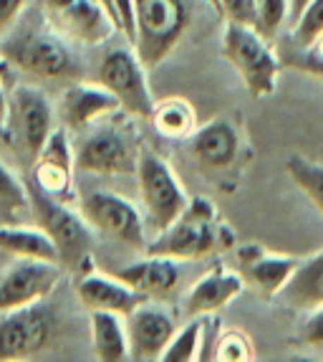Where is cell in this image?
I'll return each mask as SVG.
<instances>
[{"label": "cell", "instance_id": "30", "mask_svg": "<svg viewBox=\"0 0 323 362\" xmlns=\"http://www.w3.org/2000/svg\"><path fill=\"white\" fill-rule=\"evenodd\" d=\"M323 36V0H311L305 11L293 23V41L298 46H308Z\"/></svg>", "mask_w": 323, "mask_h": 362}, {"label": "cell", "instance_id": "40", "mask_svg": "<svg viewBox=\"0 0 323 362\" xmlns=\"http://www.w3.org/2000/svg\"><path fill=\"white\" fill-rule=\"evenodd\" d=\"M207 3H209L212 8H217V0H207Z\"/></svg>", "mask_w": 323, "mask_h": 362}, {"label": "cell", "instance_id": "1", "mask_svg": "<svg viewBox=\"0 0 323 362\" xmlns=\"http://www.w3.org/2000/svg\"><path fill=\"white\" fill-rule=\"evenodd\" d=\"M235 246L233 230L217 221L215 206L207 198H190L185 211L174 218L154 241L147 243L150 256H167L174 261L205 259L209 254Z\"/></svg>", "mask_w": 323, "mask_h": 362}, {"label": "cell", "instance_id": "3", "mask_svg": "<svg viewBox=\"0 0 323 362\" xmlns=\"http://www.w3.org/2000/svg\"><path fill=\"white\" fill-rule=\"evenodd\" d=\"M187 0H134V51L150 71L167 59L190 28Z\"/></svg>", "mask_w": 323, "mask_h": 362}, {"label": "cell", "instance_id": "35", "mask_svg": "<svg viewBox=\"0 0 323 362\" xmlns=\"http://www.w3.org/2000/svg\"><path fill=\"white\" fill-rule=\"evenodd\" d=\"M300 342L311 344V347H321L323 344V307H318L316 312L308 314V320L300 327Z\"/></svg>", "mask_w": 323, "mask_h": 362}, {"label": "cell", "instance_id": "6", "mask_svg": "<svg viewBox=\"0 0 323 362\" xmlns=\"http://www.w3.org/2000/svg\"><path fill=\"white\" fill-rule=\"evenodd\" d=\"M54 107L36 86H16L8 94L6 139L30 163L41 155L54 132Z\"/></svg>", "mask_w": 323, "mask_h": 362}, {"label": "cell", "instance_id": "19", "mask_svg": "<svg viewBox=\"0 0 323 362\" xmlns=\"http://www.w3.org/2000/svg\"><path fill=\"white\" fill-rule=\"evenodd\" d=\"M124 284H129L134 291L144 296V299H167L174 294V289L180 286L182 272L177 261L167 259V256H150L137 264H129L114 274Z\"/></svg>", "mask_w": 323, "mask_h": 362}, {"label": "cell", "instance_id": "39", "mask_svg": "<svg viewBox=\"0 0 323 362\" xmlns=\"http://www.w3.org/2000/svg\"><path fill=\"white\" fill-rule=\"evenodd\" d=\"M8 66H11V64H8V61L3 59V56H0V76H3V71H6Z\"/></svg>", "mask_w": 323, "mask_h": 362}, {"label": "cell", "instance_id": "2", "mask_svg": "<svg viewBox=\"0 0 323 362\" xmlns=\"http://www.w3.org/2000/svg\"><path fill=\"white\" fill-rule=\"evenodd\" d=\"M3 59L18 71L43 81H76L81 76V64L68 41L59 36L51 25L48 30L25 28L3 41Z\"/></svg>", "mask_w": 323, "mask_h": 362}, {"label": "cell", "instance_id": "21", "mask_svg": "<svg viewBox=\"0 0 323 362\" xmlns=\"http://www.w3.org/2000/svg\"><path fill=\"white\" fill-rule=\"evenodd\" d=\"M243 286H245V279L240 274L228 272V269H212L187 291L185 312L190 317H205V314L217 312V309L228 307L243 291Z\"/></svg>", "mask_w": 323, "mask_h": 362}, {"label": "cell", "instance_id": "24", "mask_svg": "<svg viewBox=\"0 0 323 362\" xmlns=\"http://www.w3.org/2000/svg\"><path fill=\"white\" fill-rule=\"evenodd\" d=\"M91 339H94L96 357L102 362L129 360V334L121 314L91 312Z\"/></svg>", "mask_w": 323, "mask_h": 362}, {"label": "cell", "instance_id": "26", "mask_svg": "<svg viewBox=\"0 0 323 362\" xmlns=\"http://www.w3.org/2000/svg\"><path fill=\"white\" fill-rule=\"evenodd\" d=\"M30 221L28 187L0 163V226H16Z\"/></svg>", "mask_w": 323, "mask_h": 362}, {"label": "cell", "instance_id": "25", "mask_svg": "<svg viewBox=\"0 0 323 362\" xmlns=\"http://www.w3.org/2000/svg\"><path fill=\"white\" fill-rule=\"evenodd\" d=\"M150 122L154 124V129L162 137L169 139H187L192 137V132L197 129V117L190 102L180 97H167L154 104Z\"/></svg>", "mask_w": 323, "mask_h": 362}, {"label": "cell", "instance_id": "20", "mask_svg": "<svg viewBox=\"0 0 323 362\" xmlns=\"http://www.w3.org/2000/svg\"><path fill=\"white\" fill-rule=\"evenodd\" d=\"M190 150L200 168L225 170L240 152V134L228 119H212L192 132Z\"/></svg>", "mask_w": 323, "mask_h": 362}, {"label": "cell", "instance_id": "31", "mask_svg": "<svg viewBox=\"0 0 323 362\" xmlns=\"http://www.w3.org/2000/svg\"><path fill=\"white\" fill-rule=\"evenodd\" d=\"M286 64L298 69V71L313 74V76L323 78V36L316 38L313 43H308V46H298L295 43V54H288Z\"/></svg>", "mask_w": 323, "mask_h": 362}, {"label": "cell", "instance_id": "32", "mask_svg": "<svg viewBox=\"0 0 323 362\" xmlns=\"http://www.w3.org/2000/svg\"><path fill=\"white\" fill-rule=\"evenodd\" d=\"M217 13L228 23H238V25H250L255 28V18H257V0H217Z\"/></svg>", "mask_w": 323, "mask_h": 362}, {"label": "cell", "instance_id": "18", "mask_svg": "<svg viewBox=\"0 0 323 362\" xmlns=\"http://www.w3.org/2000/svg\"><path fill=\"white\" fill-rule=\"evenodd\" d=\"M76 294L89 312H114L121 314V317H126L139 304L147 302L139 291L124 284L119 276H104V274L94 272H86L84 276L78 279Z\"/></svg>", "mask_w": 323, "mask_h": 362}, {"label": "cell", "instance_id": "4", "mask_svg": "<svg viewBox=\"0 0 323 362\" xmlns=\"http://www.w3.org/2000/svg\"><path fill=\"white\" fill-rule=\"evenodd\" d=\"M28 195L30 218L54 241L61 266L86 274V266L91 261V226L86 223V218L81 213H73L63 200L51 198L36 185L28 187Z\"/></svg>", "mask_w": 323, "mask_h": 362}, {"label": "cell", "instance_id": "13", "mask_svg": "<svg viewBox=\"0 0 323 362\" xmlns=\"http://www.w3.org/2000/svg\"><path fill=\"white\" fill-rule=\"evenodd\" d=\"M76 170L96 173V175H126L137 173L139 152L134 150L132 139L116 127H94V132L81 142L76 150Z\"/></svg>", "mask_w": 323, "mask_h": 362}, {"label": "cell", "instance_id": "28", "mask_svg": "<svg viewBox=\"0 0 323 362\" xmlns=\"http://www.w3.org/2000/svg\"><path fill=\"white\" fill-rule=\"evenodd\" d=\"M202 317H192L182 329H174L172 339L169 344L164 347L159 360L164 362H190V360H197V352H200V342H202Z\"/></svg>", "mask_w": 323, "mask_h": 362}, {"label": "cell", "instance_id": "12", "mask_svg": "<svg viewBox=\"0 0 323 362\" xmlns=\"http://www.w3.org/2000/svg\"><path fill=\"white\" fill-rule=\"evenodd\" d=\"M63 266L56 261L18 259L0 274V314L43 302L59 286Z\"/></svg>", "mask_w": 323, "mask_h": 362}, {"label": "cell", "instance_id": "37", "mask_svg": "<svg viewBox=\"0 0 323 362\" xmlns=\"http://www.w3.org/2000/svg\"><path fill=\"white\" fill-rule=\"evenodd\" d=\"M6 119H8V91L0 84V139H6Z\"/></svg>", "mask_w": 323, "mask_h": 362}, {"label": "cell", "instance_id": "36", "mask_svg": "<svg viewBox=\"0 0 323 362\" xmlns=\"http://www.w3.org/2000/svg\"><path fill=\"white\" fill-rule=\"evenodd\" d=\"M28 0H0V41L8 36Z\"/></svg>", "mask_w": 323, "mask_h": 362}, {"label": "cell", "instance_id": "23", "mask_svg": "<svg viewBox=\"0 0 323 362\" xmlns=\"http://www.w3.org/2000/svg\"><path fill=\"white\" fill-rule=\"evenodd\" d=\"M0 251L16 256V259H38V261H56L61 264L59 251L48 233L38 226L16 223L0 226Z\"/></svg>", "mask_w": 323, "mask_h": 362}, {"label": "cell", "instance_id": "22", "mask_svg": "<svg viewBox=\"0 0 323 362\" xmlns=\"http://www.w3.org/2000/svg\"><path fill=\"white\" fill-rule=\"evenodd\" d=\"M286 307L298 312H316L323 307V251L311 259H300L298 269L278 294Z\"/></svg>", "mask_w": 323, "mask_h": 362}, {"label": "cell", "instance_id": "7", "mask_svg": "<svg viewBox=\"0 0 323 362\" xmlns=\"http://www.w3.org/2000/svg\"><path fill=\"white\" fill-rule=\"evenodd\" d=\"M56 337V314L46 304L0 314V362L33 360L51 347Z\"/></svg>", "mask_w": 323, "mask_h": 362}, {"label": "cell", "instance_id": "29", "mask_svg": "<svg viewBox=\"0 0 323 362\" xmlns=\"http://www.w3.org/2000/svg\"><path fill=\"white\" fill-rule=\"evenodd\" d=\"M291 16V0H257L255 30L263 38H273Z\"/></svg>", "mask_w": 323, "mask_h": 362}, {"label": "cell", "instance_id": "5", "mask_svg": "<svg viewBox=\"0 0 323 362\" xmlns=\"http://www.w3.org/2000/svg\"><path fill=\"white\" fill-rule=\"evenodd\" d=\"M222 56L233 64V69L245 81L248 91L255 99L270 97L276 91L281 61L263 38L250 25L228 23L222 33Z\"/></svg>", "mask_w": 323, "mask_h": 362}, {"label": "cell", "instance_id": "17", "mask_svg": "<svg viewBox=\"0 0 323 362\" xmlns=\"http://www.w3.org/2000/svg\"><path fill=\"white\" fill-rule=\"evenodd\" d=\"M119 109L116 97L102 84H84L76 78L61 94V117L71 129H89Z\"/></svg>", "mask_w": 323, "mask_h": 362}, {"label": "cell", "instance_id": "38", "mask_svg": "<svg viewBox=\"0 0 323 362\" xmlns=\"http://www.w3.org/2000/svg\"><path fill=\"white\" fill-rule=\"evenodd\" d=\"M311 0H291V16H293V23L298 21V16L305 11V6H308Z\"/></svg>", "mask_w": 323, "mask_h": 362}, {"label": "cell", "instance_id": "33", "mask_svg": "<svg viewBox=\"0 0 323 362\" xmlns=\"http://www.w3.org/2000/svg\"><path fill=\"white\" fill-rule=\"evenodd\" d=\"M217 360L225 362H243L252 360V344L243 332H228L220 334V344H217Z\"/></svg>", "mask_w": 323, "mask_h": 362}, {"label": "cell", "instance_id": "34", "mask_svg": "<svg viewBox=\"0 0 323 362\" xmlns=\"http://www.w3.org/2000/svg\"><path fill=\"white\" fill-rule=\"evenodd\" d=\"M109 16L126 41L134 43V0H109Z\"/></svg>", "mask_w": 323, "mask_h": 362}, {"label": "cell", "instance_id": "14", "mask_svg": "<svg viewBox=\"0 0 323 362\" xmlns=\"http://www.w3.org/2000/svg\"><path fill=\"white\" fill-rule=\"evenodd\" d=\"M124 322L129 334V360L137 362L159 360L177 329L167 309L150 304V299L126 314Z\"/></svg>", "mask_w": 323, "mask_h": 362}, {"label": "cell", "instance_id": "10", "mask_svg": "<svg viewBox=\"0 0 323 362\" xmlns=\"http://www.w3.org/2000/svg\"><path fill=\"white\" fill-rule=\"evenodd\" d=\"M41 8L59 36L81 46H99L116 28L99 0H41Z\"/></svg>", "mask_w": 323, "mask_h": 362}, {"label": "cell", "instance_id": "15", "mask_svg": "<svg viewBox=\"0 0 323 362\" xmlns=\"http://www.w3.org/2000/svg\"><path fill=\"white\" fill-rule=\"evenodd\" d=\"M238 264L240 276L245 279V284H250L263 302H273V299H278L283 286L288 284V279L293 276L300 259L298 256L270 254L265 248L250 243V246L238 248Z\"/></svg>", "mask_w": 323, "mask_h": 362}, {"label": "cell", "instance_id": "16", "mask_svg": "<svg viewBox=\"0 0 323 362\" xmlns=\"http://www.w3.org/2000/svg\"><path fill=\"white\" fill-rule=\"evenodd\" d=\"M73 170H76V157L68 145L66 129H54L41 155L33 160V185L41 187L51 198L66 203L73 185Z\"/></svg>", "mask_w": 323, "mask_h": 362}, {"label": "cell", "instance_id": "27", "mask_svg": "<svg viewBox=\"0 0 323 362\" xmlns=\"http://www.w3.org/2000/svg\"><path fill=\"white\" fill-rule=\"evenodd\" d=\"M286 170L291 180L308 195L313 206L318 208V213L323 216V165L313 163L308 157H300V155H293L288 157L286 163Z\"/></svg>", "mask_w": 323, "mask_h": 362}, {"label": "cell", "instance_id": "9", "mask_svg": "<svg viewBox=\"0 0 323 362\" xmlns=\"http://www.w3.org/2000/svg\"><path fill=\"white\" fill-rule=\"evenodd\" d=\"M99 84L106 86L114 94L126 115L150 119L152 112H154L157 99L152 97L147 69H144L134 49L109 51L102 59V66H99Z\"/></svg>", "mask_w": 323, "mask_h": 362}, {"label": "cell", "instance_id": "8", "mask_svg": "<svg viewBox=\"0 0 323 362\" xmlns=\"http://www.w3.org/2000/svg\"><path fill=\"white\" fill-rule=\"evenodd\" d=\"M137 180L150 226L154 228V233H159L185 211L190 198H187L185 187L180 185L177 175L172 173V168L152 150L139 152Z\"/></svg>", "mask_w": 323, "mask_h": 362}, {"label": "cell", "instance_id": "11", "mask_svg": "<svg viewBox=\"0 0 323 362\" xmlns=\"http://www.w3.org/2000/svg\"><path fill=\"white\" fill-rule=\"evenodd\" d=\"M81 216L86 218V223L102 233L104 238L132 248H147V238H144V221L139 216L137 208L126 198L114 193H91L81 200Z\"/></svg>", "mask_w": 323, "mask_h": 362}]
</instances>
